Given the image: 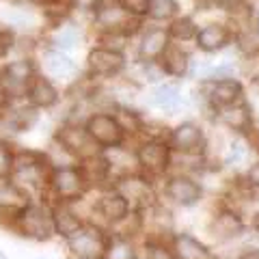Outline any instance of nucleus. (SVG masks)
I'll return each instance as SVG.
<instances>
[{"label":"nucleus","mask_w":259,"mask_h":259,"mask_svg":"<svg viewBox=\"0 0 259 259\" xmlns=\"http://www.w3.org/2000/svg\"><path fill=\"white\" fill-rule=\"evenodd\" d=\"M227 39H229V32H227V28L223 26V24H209V26H205L199 32L197 41L203 50L214 52V50H218V48H223L227 44Z\"/></svg>","instance_id":"6ab92c4d"},{"label":"nucleus","mask_w":259,"mask_h":259,"mask_svg":"<svg viewBox=\"0 0 259 259\" xmlns=\"http://www.w3.org/2000/svg\"><path fill=\"white\" fill-rule=\"evenodd\" d=\"M80 41V32L76 26H71V24H63V26L56 28V32L52 35V44L56 50H71V48H76V44Z\"/></svg>","instance_id":"393cba45"},{"label":"nucleus","mask_w":259,"mask_h":259,"mask_svg":"<svg viewBox=\"0 0 259 259\" xmlns=\"http://www.w3.org/2000/svg\"><path fill=\"white\" fill-rule=\"evenodd\" d=\"M13 171V153L9 149V145L0 141V180L9 177Z\"/></svg>","instance_id":"2f4dec72"},{"label":"nucleus","mask_w":259,"mask_h":259,"mask_svg":"<svg viewBox=\"0 0 259 259\" xmlns=\"http://www.w3.org/2000/svg\"><path fill=\"white\" fill-rule=\"evenodd\" d=\"M255 229H257V233H259V214L255 216Z\"/></svg>","instance_id":"49530a36"},{"label":"nucleus","mask_w":259,"mask_h":259,"mask_svg":"<svg viewBox=\"0 0 259 259\" xmlns=\"http://www.w3.org/2000/svg\"><path fill=\"white\" fill-rule=\"evenodd\" d=\"M147 257H149V259H175L171 250H166L164 246H158V244H151V246H149Z\"/></svg>","instance_id":"58836bf2"},{"label":"nucleus","mask_w":259,"mask_h":259,"mask_svg":"<svg viewBox=\"0 0 259 259\" xmlns=\"http://www.w3.org/2000/svg\"><path fill=\"white\" fill-rule=\"evenodd\" d=\"M69 250L74 253L78 259H102L106 253V238L104 233L93 225H82L80 229L69 236Z\"/></svg>","instance_id":"f03ea898"},{"label":"nucleus","mask_w":259,"mask_h":259,"mask_svg":"<svg viewBox=\"0 0 259 259\" xmlns=\"http://www.w3.org/2000/svg\"><path fill=\"white\" fill-rule=\"evenodd\" d=\"M162 56V67H164V71H168V74L173 76H182L186 71V54L180 50V48H164V52L160 54Z\"/></svg>","instance_id":"b1692460"},{"label":"nucleus","mask_w":259,"mask_h":259,"mask_svg":"<svg viewBox=\"0 0 259 259\" xmlns=\"http://www.w3.org/2000/svg\"><path fill=\"white\" fill-rule=\"evenodd\" d=\"M50 186L61 199L69 201V199H76L84 192L87 182H84L82 173H80V168L61 166L50 175Z\"/></svg>","instance_id":"20e7f679"},{"label":"nucleus","mask_w":259,"mask_h":259,"mask_svg":"<svg viewBox=\"0 0 259 259\" xmlns=\"http://www.w3.org/2000/svg\"><path fill=\"white\" fill-rule=\"evenodd\" d=\"M175 257L177 259H209V253L199 240H194L190 236H180L175 240Z\"/></svg>","instance_id":"aec40b11"},{"label":"nucleus","mask_w":259,"mask_h":259,"mask_svg":"<svg viewBox=\"0 0 259 259\" xmlns=\"http://www.w3.org/2000/svg\"><path fill=\"white\" fill-rule=\"evenodd\" d=\"M119 7L130 15H143L149 11V0H119Z\"/></svg>","instance_id":"473e14b6"},{"label":"nucleus","mask_w":259,"mask_h":259,"mask_svg":"<svg viewBox=\"0 0 259 259\" xmlns=\"http://www.w3.org/2000/svg\"><path fill=\"white\" fill-rule=\"evenodd\" d=\"M123 44H125V37L117 30H108L102 37V48H108V50H115V52H119L123 48Z\"/></svg>","instance_id":"72a5a7b5"},{"label":"nucleus","mask_w":259,"mask_h":259,"mask_svg":"<svg viewBox=\"0 0 259 259\" xmlns=\"http://www.w3.org/2000/svg\"><path fill=\"white\" fill-rule=\"evenodd\" d=\"M97 212H100L106 221L110 223H119L127 216V201L121 197L119 192H108L104 194L97 203Z\"/></svg>","instance_id":"2eb2a0df"},{"label":"nucleus","mask_w":259,"mask_h":259,"mask_svg":"<svg viewBox=\"0 0 259 259\" xmlns=\"http://www.w3.org/2000/svg\"><path fill=\"white\" fill-rule=\"evenodd\" d=\"M246 158V149H244V145H242L240 141H236L229 147V156H227V164H240L242 160Z\"/></svg>","instance_id":"c9c22d12"},{"label":"nucleus","mask_w":259,"mask_h":259,"mask_svg":"<svg viewBox=\"0 0 259 259\" xmlns=\"http://www.w3.org/2000/svg\"><path fill=\"white\" fill-rule=\"evenodd\" d=\"M123 67V56L108 48H95L89 54V69L95 76H112Z\"/></svg>","instance_id":"6e6552de"},{"label":"nucleus","mask_w":259,"mask_h":259,"mask_svg":"<svg viewBox=\"0 0 259 259\" xmlns=\"http://www.w3.org/2000/svg\"><path fill=\"white\" fill-rule=\"evenodd\" d=\"M139 162L143 164V168H147L149 173L158 175V173L164 171L166 164H168V149L160 141L145 143L139 149Z\"/></svg>","instance_id":"1a4fd4ad"},{"label":"nucleus","mask_w":259,"mask_h":259,"mask_svg":"<svg viewBox=\"0 0 259 259\" xmlns=\"http://www.w3.org/2000/svg\"><path fill=\"white\" fill-rule=\"evenodd\" d=\"M35 76V67L28 59H15L9 61L3 67V74H0V82L3 87L9 91V95L13 93H20V91H26V84L30 82V78Z\"/></svg>","instance_id":"423d86ee"},{"label":"nucleus","mask_w":259,"mask_h":259,"mask_svg":"<svg viewBox=\"0 0 259 259\" xmlns=\"http://www.w3.org/2000/svg\"><path fill=\"white\" fill-rule=\"evenodd\" d=\"M0 22L7 24L11 30H26L30 26H35V13L26 7H18V5H11L7 9L0 11Z\"/></svg>","instance_id":"dca6fc26"},{"label":"nucleus","mask_w":259,"mask_h":259,"mask_svg":"<svg viewBox=\"0 0 259 259\" xmlns=\"http://www.w3.org/2000/svg\"><path fill=\"white\" fill-rule=\"evenodd\" d=\"M0 119H5V123L9 125L13 132H26V130H30L32 125L37 123L39 115H37V110H35V108L26 106V108H18V110L5 112V115L0 117Z\"/></svg>","instance_id":"a211bd4d"},{"label":"nucleus","mask_w":259,"mask_h":259,"mask_svg":"<svg viewBox=\"0 0 259 259\" xmlns=\"http://www.w3.org/2000/svg\"><path fill=\"white\" fill-rule=\"evenodd\" d=\"M117 188L125 201L130 199V201H136V203H145V201L149 199V186H147V182L139 180V177H125Z\"/></svg>","instance_id":"412c9836"},{"label":"nucleus","mask_w":259,"mask_h":259,"mask_svg":"<svg viewBox=\"0 0 259 259\" xmlns=\"http://www.w3.org/2000/svg\"><path fill=\"white\" fill-rule=\"evenodd\" d=\"M236 76V67L233 65H221V67H209L207 71V78H218V80H227V78H233Z\"/></svg>","instance_id":"e433bc0d"},{"label":"nucleus","mask_w":259,"mask_h":259,"mask_svg":"<svg viewBox=\"0 0 259 259\" xmlns=\"http://www.w3.org/2000/svg\"><path fill=\"white\" fill-rule=\"evenodd\" d=\"M145 76H147V80H151V82H156V80H160V71L158 69H153L151 65H147V67H145Z\"/></svg>","instance_id":"a19ab883"},{"label":"nucleus","mask_w":259,"mask_h":259,"mask_svg":"<svg viewBox=\"0 0 259 259\" xmlns=\"http://www.w3.org/2000/svg\"><path fill=\"white\" fill-rule=\"evenodd\" d=\"M52 223H54V231L61 233V236H65V238L74 236L80 227H82L78 214L65 203H59L52 209Z\"/></svg>","instance_id":"ddd939ff"},{"label":"nucleus","mask_w":259,"mask_h":259,"mask_svg":"<svg viewBox=\"0 0 259 259\" xmlns=\"http://www.w3.org/2000/svg\"><path fill=\"white\" fill-rule=\"evenodd\" d=\"M177 102H180V91H177L175 84H164L153 91L151 95V104L158 108H164V110H171L177 106Z\"/></svg>","instance_id":"bb28decb"},{"label":"nucleus","mask_w":259,"mask_h":259,"mask_svg":"<svg viewBox=\"0 0 259 259\" xmlns=\"http://www.w3.org/2000/svg\"><path fill=\"white\" fill-rule=\"evenodd\" d=\"M84 130L102 147H117L123 141V125L119 123V119H115L112 115H104V112L89 117Z\"/></svg>","instance_id":"7ed1b4c3"},{"label":"nucleus","mask_w":259,"mask_h":259,"mask_svg":"<svg viewBox=\"0 0 259 259\" xmlns=\"http://www.w3.org/2000/svg\"><path fill=\"white\" fill-rule=\"evenodd\" d=\"M240 91L242 89L236 80H221V82H216L212 89V102L218 104V106H229V104L238 100Z\"/></svg>","instance_id":"5701e85b"},{"label":"nucleus","mask_w":259,"mask_h":259,"mask_svg":"<svg viewBox=\"0 0 259 259\" xmlns=\"http://www.w3.org/2000/svg\"><path fill=\"white\" fill-rule=\"evenodd\" d=\"M28 205V194L20 188L18 184L7 182L0 184V212H9L13 216H18L20 209Z\"/></svg>","instance_id":"f8f14e48"},{"label":"nucleus","mask_w":259,"mask_h":259,"mask_svg":"<svg viewBox=\"0 0 259 259\" xmlns=\"http://www.w3.org/2000/svg\"><path fill=\"white\" fill-rule=\"evenodd\" d=\"M15 227L22 236L32 238V240H48L54 233V223H52V212L46 205H26L20 209L18 216L13 218Z\"/></svg>","instance_id":"f257e3e1"},{"label":"nucleus","mask_w":259,"mask_h":259,"mask_svg":"<svg viewBox=\"0 0 259 259\" xmlns=\"http://www.w3.org/2000/svg\"><path fill=\"white\" fill-rule=\"evenodd\" d=\"M177 11L175 0H149V15L156 20H166Z\"/></svg>","instance_id":"c756f323"},{"label":"nucleus","mask_w":259,"mask_h":259,"mask_svg":"<svg viewBox=\"0 0 259 259\" xmlns=\"http://www.w3.org/2000/svg\"><path fill=\"white\" fill-rule=\"evenodd\" d=\"M24 95H26V100L35 108H50V106H54V104L59 102V91L54 89V84L48 78L37 76V74L30 78V82L26 84Z\"/></svg>","instance_id":"0eeeda50"},{"label":"nucleus","mask_w":259,"mask_h":259,"mask_svg":"<svg viewBox=\"0 0 259 259\" xmlns=\"http://www.w3.org/2000/svg\"><path fill=\"white\" fill-rule=\"evenodd\" d=\"M9 108H11V95H9V91H7V89L3 87V82H0V117H3Z\"/></svg>","instance_id":"ea45409f"},{"label":"nucleus","mask_w":259,"mask_h":259,"mask_svg":"<svg viewBox=\"0 0 259 259\" xmlns=\"http://www.w3.org/2000/svg\"><path fill=\"white\" fill-rule=\"evenodd\" d=\"M248 182L259 188V164H255V166L248 171Z\"/></svg>","instance_id":"79ce46f5"},{"label":"nucleus","mask_w":259,"mask_h":259,"mask_svg":"<svg viewBox=\"0 0 259 259\" xmlns=\"http://www.w3.org/2000/svg\"><path fill=\"white\" fill-rule=\"evenodd\" d=\"M221 117L223 121L229 127L233 130H246L250 125V112L246 106H225V110L221 112Z\"/></svg>","instance_id":"a878e982"},{"label":"nucleus","mask_w":259,"mask_h":259,"mask_svg":"<svg viewBox=\"0 0 259 259\" xmlns=\"http://www.w3.org/2000/svg\"><path fill=\"white\" fill-rule=\"evenodd\" d=\"M171 143L177 151L182 153H197L203 145V134L194 123H184L173 132Z\"/></svg>","instance_id":"9d476101"},{"label":"nucleus","mask_w":259,"mask_h":259,"mask_svg":"<svg viewBox=\"0 0 259 259\" xmlns=\"http://www.w3.org/2000/svg\"><path fill=\"white\" fill-rule=\"evenodd\" d=\"M168 46V35L164 30H149L141 41V59L145 61H153L164 52V48Z\"/></svg>","instance_id":"f3484780"},{"label":"nucleus","mask_w":259,"mask_h":259,"mask_svg":"<svg viewBox=\"0 0 259 259\" xmlns=\"http://www.w3.org/2000/svg\"><path fill=\"white\" fill-rule=\"evenodd\" d=\"M71 9L78 11H95L100 7V0H67Z\"/></svg>","instance_id":"4c0bfd02"},{"label":"nucleus","mask_w":259,"mask_h":259,"mask_svg":"<svg viewBox=\"0 0 259 259\" xmlns=\"http://www.w3.org/2000/svg\"><path fill=\"white\" fill-rule=\"evenodd\" d=\"M238 48L244 54H257L259 52V32L257 30L242 32L240 39H238Z\"/></svg>","instance_id":"7c9ffc66"},{"label":"nucleus","mask_w":259,"mask_h":259,"mask_svg":"<svg viewBox=\"0 0 259 259\" xmlns=\"http://www.w3.org/2000/svg\"><path fill=\"white\" fill-rule=\"evenodd\" d=\"M32 5H39V7H54L59 0H30Z\"/></svg>","instance_id":"37998d69"},{"label":"nucleus","mask_w":259,"mask_h":259,"mask_svg":"<svg viewBox=\"0 0 259 259\" xmlns=\"http://www.w3.org/2000/svg\"><path fill=\"white\" fill-rule=\"evenodd\" d=\"M59 143L67 149L74 158H91L97 153V143L87 134L80 125H65L59 132Z\"/></svg>","instance_id":"39448f33"},{"label":"nucleus","mask_w":259,"mask_h":259,"mask_svg":"<svg viewBox=\"0 0 259 259\" xmlns=\"http://www.w3.org/2000/svg\"><path fill=\"white\" fill-rule=\"evenodd\" d=\"M44 69L54 78H67L76 71V65L65 52L54 48V50L44 52Z\"/></svg>","instance_id":"4468645a"},{"label":"nucleus","mask_w":259,"mask_h":259,"mask_svg":"<svg viewBox=\"0 0 259 259\" xmlns=\"http://www.w3.org/2000/svg\"><path fill=\"white\" fill-rule=\"evenodd\" d=\"M166 192L180 205H192L201 197V188L192 180H188V177H173L166 186Z\"/></svg>","instance_id":"9b49d317"},{"label":"nucleus","mask_w":259,"mask_h":259,"mask_svg":"<svg viewBox=\"0 0 259 259\" xmlns=\"http://www.w3.org/2000/svg\"><path fill=\"white\" fill-rule=\"evenodd\" d=\"M212 231H214V236L218 240H229L233 236H238V233L242 231V223H240V218L236 214H221L214 221L212 225Z\"/></svg>","instance_id":"4be33fe9"},{"label":"nucleus","mask_w":259,"mask_h":259,"mask_svg":"<svg viewBox=\"0 0 259 259\" xmlns=\"http://www.w3.org/2000/svg\"><path fill=\"white\" fill-rule=\"evenodd\" d=\"M240 259H259V250H248V253H244Z\"/></svg>","instance_id":"c03bdc74"},{"label":"nucleus","mask_w":259,"mask_h":259,"mask_svg":"<svg viewBox=\"0 0 259 259\" xmlns=\"http://www.w3.org/2000/svg\"><path fill=\"white\" fill-rule=\"evenodd\" d=\"M218 5H223V7H233V5H238L240 0H216Z\"/></svg>","instance_id":"a18cd8bd"},{"label":"nucleus","mask_w":259,"mask_h":259,"mask_svg":"<svg viewBox=\"0 0 259 259\" xmlns=\"http://www.w3.org/2000/svg\"><path fill=\"white\" fill-rule=\"evenodd\" d=\"M171 35L177 39H190L194 35V26L190 20H177L171 26Z\"/></svg>","instance_id":"f704fd0d"},{"label":"nucleus","mask_w":259,"mask_h":259,"mask_svg":"<svg viewBox=\"0 0 259 259\" xmlns=\"http://www.w3.org/2000/svg\"><path fill=\"white\" fill-rule=\"evenodd\" d=\"M95 11H97V22L112 30H115V26H121L125 20V11L121 9V7H104V9L97 7Z\"/></svg>","instance_id":"cd10ccee"},{"label":"nucleus","mask_w":259,"mask_h":259,"mask_svg":"<svg viewBox=\"0 0 259 259\" xmlns=\"http://www.w3.org/2000/svg\"><path fill=\"white\" fill-rule=\"evenodd\" d=\"M102 259H136V250L127 240H115L112 244H106V253Z\"/></svg>","instance_id":"c85d7f7f"},{"label":"nucleus","mask_w":259,"mask_h":259,"mask_svg":"<svg viewBox=\"0 0 259 259\" xmlns=\"http://www.w3.org/2000/svg\"><path fill=\"white\" fill-rule=\"evenodd\" d=\"M0 259H7V257H5V255H3V253H0Z\"/></svg>","instance_id":"de8ad7c7"}]
</instances>
